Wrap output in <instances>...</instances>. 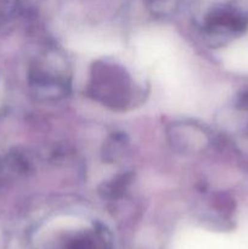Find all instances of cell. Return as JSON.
<instances>
[{
    "label": "cell",
    "mask_w": 248,
    "mask_h": 249,
    "mask_svg": "<svg viewBox=\"0 0 248 249\" xmlns=\"http://www.w3.org/2000/svg\"><path fill=\"white\" fill-rule=\"evenodd\" d=\"M70 249H106V246L95 242L94 240L90 238H82V240H77L71 245Z\"/></svg>",
    "instance_id": "obj_1"
}]
</instances>
